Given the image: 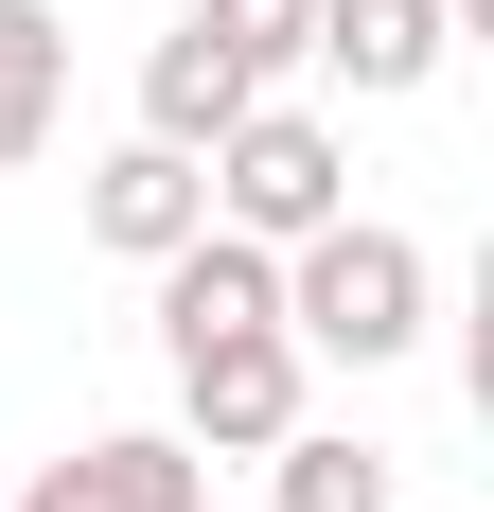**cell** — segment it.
I'll list each match as a JSON object with an SVG mask.
<instances>
[{
	"mask_svg": "<svg viewBox=\"0 0 494 512\" xmlns=\"http://www.w3.org/2000/svg\"><path fill=\"white\" fill-rule=\"evenodd\" d=\"M424 318H442V265H424V230H389V212H336V230L283 248V336L318 371H406Z\"/></svg>",
	"mask_w": 494,
	"mask_h": 512,
	"instance_id": "6da1fadb",
	"label": "cell"
},
{
	"mask_svg": "<svg viewBox=\"0 0 494 512\" xmlns=\"http://www.w3.org/2000/svg\"><path fill=\"white\" fill-rule=\"evenodd\" d=\"M195 177H212V230H247V248H300V230H336V212H353V142H336L300 89H265Z\"/></svg>",
	"mask_w": 494,
	"mask_h": 512,
	"instance_id": "7a4b0ae2",
	"label": "cell"
},
{
	"mask_svg": "<svg viewBox=\"0 0 494 512\" xmlns=\"http://www.w3.org/2000/svg\"><path fill=\"white\" fill-rule=\"evenodd\" d=\"M177 371V442L195 460H265L300 407H318V354H300L283 318H247V336H195V354H159Z\"/></svg>",
	"mask_w": 494,
	"mask_h": 512,
	"instance_id": "3957f363",
	"label": "cell"
},
{
	"mask_svg": "<svg viewBox=\"0 0 494 512\" xmlns=\"http://www.w3.org/2000/svg\"><path fill=\"white\" fill-rule=\"evenodd\" d=\"M18 512H212V460L177 424H89V442H53L18 477Z\"/></svg>",
	"mask_w": 494,
	"mask_h": 512,
	"instance_id": "277c9868",
	"label": "cell"
},
{
	"mask_svg": "<svg viewBox=\"0 0 494 512\" xmlns=\"http://www.w3.org/2000/svg\"><path fill=\"white\" fill-rule=\"evenodd\" d=\"M195 230H212L195 142H106V159H89V248H106V265H159V248H195Z\"/></svg>",
	"mask_w": 494,
	"mask_h": 512,
	"instance_id": "5b68a950",
	"label": "cell"
},
{
	"mask_svg": "<svg viewBox=\"0 0 494 512\" xmlns=\"http://www.w3.org/2000/svg\"><path fill=\"white\" fill-rule=\"evenodd\" d=\"M442 53H459V0H318V71H336L353 106L442 89Z\"/></svg>",
	"mask_w": 494,
	"mask_h": 512,
	"instance_id": "8992f818",
	"label": "cell"
},
{
	"mask_svg": "<svg viewBox=\"0 0 494 512\" xmlns=\"http://www.w3.org/2000/svg\"><path fill=\"white\" fill-rule=\"evenodd\" d=\"M159 354H195V336H247V318H283V248H247V230H195V248H159Z\"/></svg>",
	"mask_w": 494,
	"mask_h": 512,
	"instance_id": "52a82bcc",
	"label": "cell"
},
{
	"mask_svg": "<svg viewBox=\"0 0 494 512\" xmlns=\"http://www.w3.org/2000/svg\"><path fill=\"white\" fill-rule=\"evenodd\" d=\"M265 512H406V477H389V442H353V424L300 407L283 442H265Z\"/></svg>",
	"mask_w": 494,
	"mask_h": 512,
	"instance_id": "ba28073f",
	"label": "cell"
},
{
	"mask_svg": "<svg viewBox=\"0 0 494 512\" xmlns=\"http://www.w3.org/2000/svg\"><path fill=\"white\" fill-rule=\"evenodd\" d=\"M247 106H265V89H247V71H230V53L195 36V18H177V36L142 53V142H195V159H212V142L247 124Z\"/></svg>",
	"mask_w": 494,
	"mask_h": 512,
	"instance_id": "9c48e42d",
	"label": "cell"
},
{
	"mask_svg": "<svg viewBox=\"0 0 494 512\" xmlns=\"http://www.w3.org/2000/svg\"><path fill=\"white\" fill-rule=\"evenodd\" d=\"M71 124V18L53 0H0V177Z\"/></svg>",
	"mask_w": 494,
	"mask_h": 512,
	"instance_id": "30bf717a",
	"label": "cell"
},
{
	"mask_svg": "<svg viewBox=\"0 0 494 512\" xmlns=\"http://www.w3.org/2000/svg\"><path fill=\"white\" fill-rule=\"evenodd\" d=\"M212 53H230L247 89H283V71H318V0H177Z\"/></svg>",
	"mask_w": 494,
	"mask_h": 512,
	"instance_id": "8fae6325",
	"label": "cell"
}]
</instances>
